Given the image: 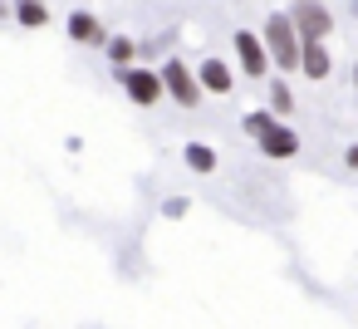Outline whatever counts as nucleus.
Masks as SVG:
<instances>
[{
    "label": "nucleus",
    "mask_w": 358,
    "mask_h": 329,
    "mask_svg": "<svg viewBox=\"0 0 358 329\" xmlns=\"http://www.w3.org/2000/svg\"><path fill=\"white\" fill-rule=\"evenodd\" d=\"M285 20L294 25L299 40H324V35H334V15L319 6V0H299L294 15H285Z\"/></svg>",
    "instance_id": "nucleus-3"
},
{
    "label": "nucleus",
    "mask_w": 358,
    "mask_h": 329,
    "mask_svg": "<svg viewBox=\"0 0 358 329\" xmlns=\"http://www.w3.org/2000/svg\"><path fill=\"white\" fill-rule=\"evenodd\" d=\"M245 128L255 133V143H260V153H265V158H294V153H299V138H294L285 123H275L270 113H250V118H245Z\"/></svg>",
    "instance_id": "nucleus-2"
},
{
    "label": "nucleus",
    "mask_w": 358,
    "mask_h": 329,
    "mask_svg": "<svg viewBox=\"0 0 358 329\" xmlns=\"http://www.w3.org/2000/svg\"><path fill=\"white\" fill-rule=\"evenodd\" d=\"M299 69H304L314 84L329 74V50H324V40H299Z\"/></svg>",
    "instance_id": "nucleus-7"
},
{
    "label": "nucleus",
    "mask_w": 358,
    "mask_h": 329,
    "mask_svg": "<svg viewBox=\"0 0 358 329\" xmlns=\"http://www.w3.org/2000/svg\"><path fill=\"white\" fill-rule=\"evenodd\" d=\"M192 79H196V89H211V94H231V84H236L231 69H226L221 59H206L201 74H192Z\"/></svg>",
    "instance_id": "nucleus-9"
},
{
    "label": "nucleus",
    "mask_w": 358,
    "mask_h": 329,
    "mask_svg": "<svg viewBox=\"0 0 358 329\" xmlns=\"http://www.w3.org/2000/svg\"><path fill=\"white\" fill-rule=\"evenodd\" d=\"M15 20H20L25 30H40V25L50 20V6H45V0H20V6H15Z\"/></svg>",
    "instance_id": "nucleus-10"
},
{
    "label": "nucleus",
    "mask_w": 358,
    "mask_h": 329,
    "mask_svg": "<svg viewBox=\"0 0 358 329\" xmlns=\"http://www.w3.org/2000/svg\"><path fill=\"white\" fill-rule=\"evenodd\" d=\"M265 59H275L280 69H299V35H294V25L285 20V15H270L265 20Z\"/></svg>",
    "instance_id": "nucleus-1"
},
{
    "label": "nucleus",
    "mask_w": 358,
    "mask_h": 329,
    "mask_svg": "<svg viewBox=\"0 0 358 329\" xmlns=\"http://www.w3.org/2000/svg\"><path fill=\"white\" fill-rule=\"evenodd\" d=\"M103 45H108V59H113L118 69H128V64H133V40H128V35H118V40H103Z\"/></svg>",
    "instance_id": "nucleus-12"
},
{
    "label": "nucleus",
    "mask_w": 358,
    "mask_h": 329,
    "mask_svg": "<svg viewBox=\"0 0 358 329\" xmlns=\"http://www.w3.org/2000/svg\"><path fill=\"white\" fill-rule=\"evenodd\" d=\"M118 84H123V94H128L133 104H143V108L162 99V84H157L152 69H133V64H128V69H118Z\"/></svg>",
    "instance_id": "nucleus-5"
},
{
    "label": "nucleus",
    "mask_w": 358,
    "mask_h": 329,
    "mask_svg": "<svg viewBox=\"0 0 358 329\" xmlns=\"http://www.w3.org/2000/svg\"><path fill=\"white\" fill-rule=\"evenodd\" d=\"M69 40H79V45H103L108 35H103V25H99L89 10H74V15H69Z\"/></svg>",
    "instance_id": "nucleus-8"
},
{
    "label": "nucleus",
    "mask_w": 358,
    "mask_h": 329,
    "mask_svg": "<svg viewBox=\"0 0 358 329\" xmlns=\"http://www.w3.org/2000/svg\"><path fill=\"white\" fill-rule=\"evenodd\" d=\"M270 104H275L280 113H289V104H294V99H289V89H285V84H275V89H270Z\"/></svg>",
    "instance_id": "nucleus-13"
},
{
    "label": "nucleus",
    "mask_w": 358,
    "mask_h": 329,
    "mask_svg": "<svg viewBox=\"0 0 358 329\" xmlns=\"http://www.w3.org/2000/svg\"><path fill=\"white\" fill-rule=\"evenodd\" d=\"M187 167H192V172H211V167H216V153H211L206 143H187Z\"/></svg>",
    "instance_id": "nucleus-11"
},
{
    "label": "nucleus",
    "mask_w": 358,
    "mask_h": 329,
    "mask_svg": "<svg viewBox=\"0 0 358 329\" xmlns=\"http://www.w3.org/2000/svg\"><path fill=\"white\" fill-rule=\"evenodd\" d=\"M157 84H162L182 108H196V104H201V89H196V79H192V69H187L182 59H167L162 74H157Z\"/></svg>",
    "instance_id": "nucleus-4"
},
{
    "label": "nucleus",
    "mask_w": 358,
    "mask_h": 329,
    "mask_svg": "<svg viewBox=\"0 0 358 329\" xmlns=\"http://www.w3.org/2000/svg\"><path fill=\"white\" fill-rule=\"evenodd\" d=\"M236 55H241V69H245L250 79H265V74H270V59H265V50H260V35L241 30V35H236Z\"/></svg>",
    "instance_id": "nucleus-6"
}]
</instances>
